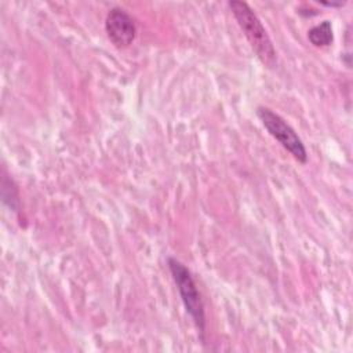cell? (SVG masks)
Returning <instances> with one entry per match:
<instances>
[{"label":"cell","mask_w":353,"mask_h":353,"mask_svg":"<svg viewBox=\"0 0 353 353\" xmlns=\"http://www.w3.org/2000/svg\"><path fill=\"white\" fill-rule=\"evenodd\" d=\"M233 17L236 18L240 29L243 30L244 36L250 41L252 50L258 55V58L269 68H273L277 62L274 46L262 25L258 15L245 1L232 0L228 3Z\"/></svg>","instance_id":"obj_1"},{"label":"cell","mask_w":353,"mask_h":353,"mask_svg":"<svg viewBox=\"0 0 353 353\" xmlns=\"http://www.w3.org/2000/svg\"><path fill=\"white\" fill-rule=\"evenodd\" d=\"M168 269L172 274V279L176 284L178 292L181 295V301L185 306L186 313L193 320L196 328L201 334V339H204L205 332V313H204V303L201 295L197 290L196 281L190 273V270L176 258L170 256L167 259Z\"/></svg>","instance_id":"obj_2"},{"label":"cell","mask_w":353,"mask_h":353,"mask_svg":"<svg viewBox=\"0 0 353 353\" xmlns=\"http://www.w3.org/2000/svg\"><path fill=\"white\" fill-rule=\"evenodd\" d=\"M256 116L262 121L263 127L285 149L291 153V156L298 160L299 163L307 161V152L306 148L295 132V130L276 112L266 106H259L256 109Z\"/></svg>","instance_id":"obj_3"},{"label":"cell","mask_w":353,"mask_h":353,"mask_svg":"<svg viewBox=\"0 0 353 353\" xmlns=\"http://www.w3.org/2000/svg\"><path fill=\"white\" fill-rule=\"evenodd\" d=\"M105 30L110 43L117 48L128 47L137 36L134 18L120 7H114L108 12L105 19Z\"/></svg>","instance_id":"obj_4"},{"label":"cell","mask_w":353,"mask_h":353,"mask_svg":"<svg viewBox=\"0 0 353 353\" xmlns=\"http://www.w3.org/2000/svg\"><path fill=\"white\" fill-rule=\"evenodd\" d=\"M307 39L316 47H327V46H330L332 43V40H334V33H332L331 22L330 21H323L319 25H316L312 29H309Z\"/></svg>","instance_id":"obj_5"},{"label":"cell","mask_w":353,"mask_h":353,"mask_svg":"<svg viewBox=\"0 0 353 353\" xmlns=\"http://www.w3.org/2000/svg\"><path fill=\"white\" fill-rule=\"evenodd\" d=\"M1 196H3V201L7 203L11 210L18 211L19 199H18L17 188L14 186L12 179H7L6 175L3 176V181H1Z\"/></svg>","instance_id":"obj_6"},{"label":"cell","mask_w":353,"mask_h":353,"mask_svg":"<svg viewBox=\"0 0 353 353\" xmlns=\"http://www.w3.org/2000/svg\"><path fill=\"white\" fill-rule=\"evenodd\" d=\"M323 6H327V7H342L343 3H327V1H321Z\"/></svg>","instance_id":"obj_7"}]
</instances>
